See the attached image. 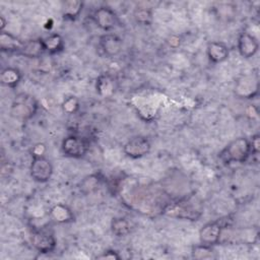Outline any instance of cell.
Masks as SVG:
<instances>
[{"label": "cell", "instance_id": "obj_1", "mask_svg": "<svg viewBox=\"0 0 260 260\" xmlns=\"http://www.w3.org/2000/svg\"><path fill=\"white\" fill-rule=\"evenodd\" d=\"M250 141L245 137H239L231 141L220 152L219 158L225 162H243L251 154Z\"/></svg>", "mask_w": 260, "mask_h": 260}, {"label": "cell", "instance_id": "obj_2", "mask_svg": "<svg viewBox=\"0 0 260 260\" xmlns=\"http://www.w3.org/2000/svg\"><path fill=\"white\" fill-rule=\"evenodd\" d=\"M217 219L205 223L199 231V239L201 244L212 246L220 241L222 231L228 228L231 219Z\"/></svg>", "mask_w": 260, "mask_h": 260}, {"label": "cell", "instance_id": "obj_3", "mask_svg": "<svg viewBox=\"0 0 260 260\" xmlns=\"http://www.w3.org/2000/svg\"><path fill=\"white\" fill-rule=\"evenodd\" d=\"M37 108V102L32 96L21 93L13 101L11 106V114L17 119L26 120L35 115Z\"/></svg>", "mask_w": 260, "mask_h": 260}, {"label": "cell", "instance_id": "obj_4", "mask_svg": "<svg viewBox=\"0 0 260 260\" xmlns=\"http://www.w3.org/2000/svg\"><path fill=\"white\" fill-rule=\"evenodd\" d=\"M53 174V166L51 161L44 155L34 156L30 164V176L40 183H45L50 180Z\"/></svg>", "mask_w": 260, "mask_h": 260}, {"label": "cell", "instance_id": "obj_5", "mask_svg": "<svg viewBox=\"0 0 260 260\" xmlns=\"http://www.w3.org/2000/svg\"><path fill=\"white\" fill-rule=\"evenodd\" d=\"M164 212L172 217L179 218H187V219H196L200 215V211H198L191 203L180 201L172 204L166 205L164 208Z\"/></svg>", "mask_w": 260, "mask_h": 260}, {"label": "cell", "instance_id": "obj_6", "mask_svg": "<svg viewBox=\"0 0 260 260\" xmlns=\"http://www.w3.org/2000/svg\"><path fill=\"white\" fill-rule=\"evenodd\" d=\"M124 153L132 158H139L146 155L150 151V142L144 136H135L129 139L124 147Z\"/></svg>", "mask_w": 260, "mask_h": 260}, {"label": "cell", "instance_id": "obj_7", "mask_svg": "<svg viewBox=\"0 0 260 260\" xmlns=\"http://www.w3.org/2000/svg\"><path fill=\"white\" fill-rule=\"evenodd\" d=\"M62 151L65 155L70 157H81L87 151V143L84 139L71 135L62 141Z\"/></svg>", "mask_w": 260, "mask_h": 260}, {"label": "cell", "instance_id": "obj_8", "mask_svg": "<svg viewBox=\"0 0 260 260\" xmlns=\"http://www.w3.org/2000/svg\"><path fill=\"white\" fill-rule=\"evenodd\" d=\"M31 245L40 253H50L56 247V240L52 233L45 230L36 231L31 235Z\"/></svg>", "mask_w": 260, "mask_h": 260}, {"label": "cell", "instance_id": "obj_9", "mask_svg": "<svg viewBox=\"0 0 260 260\" xmlns=\"http://www.w3.org/2000/svg\"><path fill=\"white\" fill-rule=\"evenodd\" d=\"M93 19L98 26L104 30L112 29L118 21V17L114 10L107 6L99 7L93 13Z\"/></svg>", "mask_w": 260, "mask_h": 260}, {"label": "cell", "instance_id": "obj_10", "mask_svg": "<svg viewBox=\"0 0 260 260\" xmlns=\"http://www.w3.org/2000/svg\"><path fill=\"white\" fill-rule=\"evenodd\" d=\"M100 47L106 56L114 57L122 51L123 42L114 34H105L100 38Z\"/></svg>", "mask_w": 260, "mask_h": 260}, {"label": "cell", "instance_id": "obj_11", "mask_svg": "<svg viewBox=\"0 0 260 260\" xmlns=\"http://www.w3.org/2000/svg\"><path fill=\"white\" fill-rule=\"evenodd\" d=\"M258 48H259L258 41L253 35L247 31H243L240 35L238 39V50L242 57L251 58L257 53Z\"/></svg>", "mask_w": 260, "mask_h": 260}, {"label": "cell", "instance_id": "obj_12", "mask_svg": "<svg viewBox=\"0 0 260 260\" xmlns=\"http://www.w3.org/2000/svg\"><path fill=\"white\" fill-rule=\"evenodd\" d=\"M235 91L236 94L241 98L250 99L254 96V94H256L258 91V81L253 76H243L237 81Z\"/></svg>", "mask_w": 260, "mask_h": 260}, {"label": "cell", "instance_id": "obj_13", "mask_svg": "<svg viewBox=\"0 0 260 260\" xmlns=\"http://www.w3.org/2000/svg\"><path fill=\"white\" fill-rule=\"evenodd\" d=\"M207 56L213 63H221L229 57V48L222 42H211L207 46Z\"/></svg>", "mask_w": 260, "mask_h": 260}, {"label": "cell", "instance_id": "obj_14", "mask_svg": "<svg viewBox=\"0 0 260 260\" xmlns=\"http://www.w3.org/2000/svg\"><path fill=\"white\" fill-rule=\"evenodd\" d=\"M45 51L46 49H45L43 40L38 39V40H29L23 43L18 53L27 58H38Z\"/></svg>", "mask_w": 260, "mask_h": 260}, {"label": "cell", "instance_id": "obj_15", "mask_svg": "<svg viewBox=\"0 0 260 260\" xmlns=\"http://www.w3.org/2000/svg\"><path fill=\"white\" fill-rule=\"evenodd\" d=\"M50 217L59 223H65V222H69L73 219V213L72 211L69 209L68 206L58 203L56 205H54L51 210H50Z\"/></svg>", "mask_w": 260, "mask_h": 260}, {"label": "cell", "instance_id": "obj_16", "mask_svg": "<svg viewBox=\"0 0 260 260\" xmlns=\"http://www.w3.org/2000/svg\"><path fill=\"white\" fill-rule=\"evenodd\" d=\"M22 42H20L16 37L13 35L6 32V31H1L0 34V47L3 51H8V52H19Z\"/></svg>", "mask_w": 260, "mask_h": 260}, {"label": "cell", "instance_id": "obj_17", "mask_svg": "<svg viewBox=\"0 0 260 260\" xmlns=\"http://www.w3.org/2000/svg\"><path fill=\"white\" fill-rule=\"evenodd\" d=\"M1 83L8 87H15L21 79V74L18 69L13 67L5 68L1 72Z\"/></svg>", "mask_w": 260, "mask_h": 260}, {"label": "cell", "instance_id": "obj_18", "mask_svg": "<svg viewBox=\"0 0 260 260\" xmlns=\"http://www.w3.org/2000/svg\"><path fill=\"white\" fill-rule=\"evenodd\" d=\"M83 3L77 0H70L65 1L62 4V13L65 18L68 19H75L82 10Z\"/></svg>", "mask_w": 260, "mask_h": 260}, {"label": "cell", "instance_id": "obj_19", "mask_svg": "<svg viewBox=\"0 0 260 260\" xmlns=\"http://www.w3.org/2000/svg\"><path fill=\"white\" fill-rule=\"evenodd\" d=\"M102 182V178L99 174H91L89 176H86L79 185V189L82 193L88 194L93 191H95Z\"/></svg>", "mask_w": 260, "mask_h": 260}, {"label": "cell", "instance_id": "obj_20", "mask_svg": "<svg viewBox=\"0 0 260 260\" xmlns=\"http://www.w3.org/2000/svg\"><path fill=\"white\" fill-rule=\"evenodd\" d=\"M115 90V84L114 80L109 75H102L96 80V91L103 95L108 96L112 94Z\"/></svg>", "mask_w": 260, "mask_h": 260}, {"label": "cell", "instance_id": "obj_21", "mask_svg": "<svg viewBox=\"0 0 260 260\" xmlns=\"http://www.w3.org/2000/svg\"><path fill=\"white\" fill-rule=\"evenodd\" d=\"M46 51L50 53H57L63 49V39L58 34H52L43 40Z\"/></svg>", "mask_w": 260, "mask_h": 260}, {"label": "cell", "instance_id": "obj_22", "mask_svg": "<svg viewBox=\"0 0 260 260\" xmlns=\"http://www.w3.org/2000/svg\"><path fill=\"white\" fill-rule=\"evenodd\" d=\"M111 229H112V232L114 235H116L118 237H123L130 233L131 224L126 218L118 217V218L113 219V221L111 223Z\"/></svg>", "mask_w": 260, "mask_h": 260}, {"label": "cell", "instance_id": "obj_23", "mask_svg": "<svg viewBox=\"0 0 260 260\" xmlns=\"http://www.w3.org/2000/svg\"><path fill=\"white\" fill-rule=\"evenodd\" d=\"M192 257L195 259H213L215 258V255L211 246L200 244L193 248Z\"/></svg>", "mask_w": 260, "mask_h": 260}, {"label": "cell", "instance_id": "obj_24", "mask_svg": "<svg viewBox=\"0 0 260 260\" xmlns=\"http://www.w3.org/2000/svg\"><path fill=\"white\" fill-rule=\"evenodd\" d=\"M134 18L137 23L142 25H149L152 21V11L150 8L137 7L134 10Z\"/></svg>", "mask_w": 260, "mask_h": 260}, {"label": "cell", "instance_id": "obj_25", "mask_svg": "<svg viewBox=\"0 0 260 260\" xmlns=\"http://www.w3.org/2000/svg\"><path fill=\"white\" fill-rule=\"evenodd\" d=\"M78 108V102L75 98L70 96L63 103V109L67 113H74Z\"/></svg>", "mask_w": 260, "mask_h": 260}, {"label": "cell", "instance_id": "obj_26", "mask_svg": "<svg viewBox=\"0 0 260 260\" xmlns=\"http://www.w3.org/2000/svg\"><path fill=\"white\" fill-rule=\"evenodd\" d=\"M96 258H99V259H120V256L114 250H107V251L103 252L102 255L98 256Z\"/></svg>", "mask_w": 260, "mask_h": 260}, {"label": "cell", "instance_id": "obj_27", "mask_svg": "<svg viewBox=\"0 0 260 260\" xmlns=\"http://www.w3.org/2000/svg\"><path fill=\"white\" fill-rule=\"evenodd\" d=\"M45 145L44 144H42V143H38V144H36L35 146H34V148H32V154H34V156H41V155H43V153L45 152Z\"/></svg>", "mask_w": 260, "mask_h": 260}, {"label": "cell", "instance_id": "obj_28", "mask_svg": "<svg viewBox=\"0 0 260 260\" xmlns=\"http://www.w3.org/2000/svg\"><path fill=\"white\" fill-rule=\"evenodd\" d=\"M252 152H258L259 150V135H255L252 137V140L250 141Z\"/></svg>", "mask_w": 260, "mask_h": 260}, {"label": "cell", "instance_id": "obj_29", "mask_svg": "<svg viewBox=\"0 0 260 260\" xmlns=\"http://www.w3.org/2000/svg\"><path fill=\"white\" fill-rule=\"evenodd\" d=\"M0 20H1V30L3 31V28H4V26H5V20H4L3 16L0 17Z\"/></svg>", "mask_w": 260, "mask_h": 260}]
</instances>
